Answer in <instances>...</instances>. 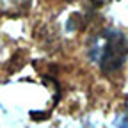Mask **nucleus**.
<instances>
[{"label": "nucleus", "instance_id": "nucleus-1", "mask_svg": "<svg viewBox=\"0 0 128 128\" xmlns=\"http://www.w3.org/2000/svg\"><path fill=\"white\" fill-rule=\"evenodd\" d=\"M100 68L105 73H114L123 68V64L128 57V39L119 30H108L102 38V44L98 46Z\"/></svg>", "mask_w": 128, "mask_h": 128}, {"label": "nucleus", "instance_id": "nucleus-2", "mask_svg": "<svg viewBox=\"0 0 128 128\" xmlns=\"http://www.w3.org/2000/svg\"><path fill=\"white\" fill-rule=\"evenodd\" d=\"M30 4V0H0V14H20Z\"/></svg>", "mask_w": 128, "mask_h": 128}, {"label": "nucleus", "instance_id": "nucleus-3", "mask_svg": "<svg viewBox=\"0 0 128 128\" xmlns=\"http://www.w3.org/2000/svg\"><path fill=\"white\" fill-rule=\"evenodd\" d=\"M62 2H76V0H62Z\"/></svg>", "mask_w": 128, "mask_h": 128}]
</instances>
